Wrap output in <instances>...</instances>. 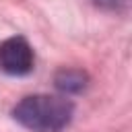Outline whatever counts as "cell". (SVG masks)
<instances>
[{
  "label": "cell",
  "instance_id": "obj_4",
  "mask_svg": "<svg viewBox=\"0 0 132 132\" xmlns=\"http://www.w3.org/2000/svg\"><path fill=\"white\" fill-rule=\"evenodd\" d=\"M122 0H95V4H99V6H105V8H118V4H120Z\"/></svg>",
  "mask_w": 132,
  "mask_h": 132
},
{
  "label": "cell",
  "instance_id": "obj_1",
  "mask_svg": "<svg viewBox=\"0 0 132 132\" xmlns=\"http://www.w3.org/2000/svg\"><path fill=\"white\" fill-rule=\"evenodd\" d=\"M74 113L70 99L62 95H29L12 107V118L31 132H60Z\"/></svg>",
  "mask_w": 132,
  "mask_h": 132
},
{
  "label": "cell",
  "instance_id": "obj_3",
  "mask_svg": "<svg viewBox=\"0 0 132 132\" xmlns=\"http://www.w3.org/2000/svg\"><path fill=\"white\" fill-rule=\"evenodd\" d=\"M54 80L62 93H78L87 87V74L82 70H74V68H62Z\"/></svg>",
  "mask_w": 132,
  "mask_h": 132
},
{
  "label": "cell",
  "instance_id": "obj_2",
  "mask_svg": "<svg viewBox=\"0 0 132 132\" xmlns=\"http://www.w3.org/2000/svg\"><path fill=\"white\" fill-rule=\"evenodd\" d=\"M33 50L25 37H8L0 43V70L10 76H23L33 70Z\"/></svg>",
  "mask_w": 132,
  "mask_h": 132
}]
</instances>
